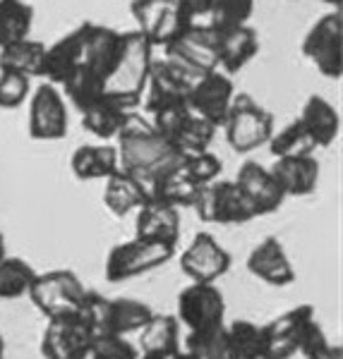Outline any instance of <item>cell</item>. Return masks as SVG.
Here are the masks:
<instances>
[{"mask_svg": "<svg viewBox=\"0 0 343 359\" xmlns=\"http://www.w3.org/2000/svg\"><path fill=\"white\" fill-rule=\"evenodd\" d=\"M113 142L118 149L120 170H125L139 184H144L147 192L156 180L183 165L185 158L164 135L156 132L151 120L142 118L135 111H127L123 127L118 130Z\"/></svg>", "mask_w": 343, "mask_h": 359, "instance_id": "6da1fadb", "label": "cell"}, {"mask_svg": "<svg viewBox=\"0 0 343 359\" xmlns=\"http://www.w3.org/2000/svg\"><path fill=\"white\" fill-rule=\"evenodd\" d=\"M120 39H123V32H118V29L86 22L82 62L60 84V89H65L70 103L77 111H82L84 106L103 96V82L115 65Z\"/></svg>", "mask_w": 343, "mask_h": 359, "instance_id": "7a4b0ae2", "label": "cell"}, {"mask_svg": "<svg viewBox=\"0 0 343 359\" xmlns=\"http://www.w3.org/2000/svg\"><path fill=\"white\" fill-rule=\"evenodd\" d=\"M151 60H154V46L137 29L135 32H123L115 65L106 77V82H103V96L118 101L127 111L137 108L142 103Z\"/></svg>", "mask_w": 343, "mask_h": 359, "instance_id": "3957f363", "label": "cell"}, {"mask_svg": "<svg viewBox=\"0 0 343 359\" xmlns=\"http://www.w3.org/2000/svg\"><path fill=\"white\" fill-rule=\"evenodd\" d=\"M79 314L94 333H137L149 321L154 309L142 299L132 297H103L98 292L86 290Z\"/></svg>", "mask_w": 343, "mask_h": 359, "instance_id": "277c9868", "label": "cell"}, {"mask_svg": "<svg viewBox=\"0 0 343 359\" xmlns=\"http://www.w3.org/2000/svg\"><path fill=\"white\" fill-rule=\"evenodd\" d=\"M164 60L193 86L202 74L219 69L216 32L212 27H188L171 43L164 46Z\"/></svg>", "mask_w": 343, "mask_h": 359, "instance_id": "5b68a950", "label": "cell"}, {"mask_svg": "<svg viewBox=\"0 0 343 359\" xmlns=\"http://www.w3.org/2000/svg\"><path fill=\"white\" fill-rule=\"evenodd\" d=\"M221 127L226 130V142L235 154H250L259 147H266L276 130L274 115L264 106H259L250 94L233 96L228 115Z\"/></svg>", "mask_w": 343, "mask_h": 359, "instance_id": "8992f818", "label": "cell"}, {"mask_svg": "<svg viewBox=\"0 0 343 359\" xmlns=\"http://www.w3.org/2000/svg\"><path fill=\"white\" fill-rule=\"evenodd\" d=\"M173 257H176V245L135 237V240L110 249L106 259V280L123 283L135 276H144L154 269H161Z\"/></svg>", "mask_w": 343, "mask_h": 359, "instance_id": "52a82bcc", "label": "cell"}, {"mask_svg": "<svg viewBox=\"0 0 343 359\" xmlns=\"http://www.w3.org/2000/svg\"><path fill=\"white\" fill-rule=\"evenodd\" d=\"M302 55L312 62L319 74L329 79H341L343 74V15L341 10H331L319 17L310 32L305 34L300 46Z\"/></svg>", "mask_w": 343, "mask_h": 359, "instance_id": "ba28073f", "label": "cell"}, {"mask_svg": "<svg viewBox=\"0 0 343 359\" xmlns=\"http://www.w3.org/2000/svg\"><path fill=\"white\" fill-rule=\"evenodd\" d=\"M193 208L197 216L205 223H219V225H242L252 221L254 211L235 184V180H212L202 184Z\"/></svg>", "mask_w": 343, "mask_h": 359, "instance_id": "9c48e42d", "label": "cell"}, {"mask_svg": "<svg viewBox=\"0 0 343 359\" xmlns=\"http://www.w3.org/2000/svg\"><path fill=\"white\" fill-rule=\"evenodd\" d=\"M27 294L37 304V309L46 318H51V316L79 311L86 290L82 280L72 271L58 269V271H48V273H37Z\"/></svg>", "mask_w": 343, "mask_h": 359, "instance_id": "30bf717a", "label": "cell"}, {"mask_svg": "<svg viewBox=\"0 0 343 359\" xmlns=\"http://www.w3.org/2000/svg\"><path fill=\"white\" fill-rule=\"evenodd\" d=\"M70 115L60 89L51 82L39 84L29 94V137L37 142H58L67 137Z\"/></svg>", "mask_w": 343, "mask_h": 359, "instance_id": "8fae6325", "label": "cell"}, {"mask_svg": "<svg viewBox=\"0 0 343 359\" xmlns=\"http://www.w3.org/2000/svg\"><path fill=\"white\" fill-rule=\"evenodd\" d=\"M132 17L154 48H164L188 29L180 0H132Z\"/></svg>", "mask_w": 343, "mask_h": 359, "instance_id": "7c38bea8", "label": "cell"}, {"mask_svg": "<svg viewBox=\"0 0 343 359\" xmlns=\"http://www.w3.org/2000/svg\"><path fill=\"white\" fill-rule=\"evenodd\" d=\"M94 331L79 311L63 316H51L41 338L44 359H86Z\"/></svg>", "mask_w": 343, "mask_h": 359, "instance_id": "4fadbf2b", "label": "cell"}, {"mask_svg": "<svg viewBox=\"0 0 343 359\" xmlns=\"http://www.w3.org/2000/svg\"><path fill=\"white\" fill-rule=\"evenodd\" d=\"M224 316V294L214 283H193L178 294V318L188 331H207L221 326Z\"/></svg>", "mask_w": 343, "mask_h": 359, "instance_id": "5bb4252c", "label": "cell"}, {"mask_svg": "<svg viewBox=\"0 0 343 359\" xmlns=\"http://www.w3.org/2000/svg\"><path fill=\"white\" fill-rule=\"evenodd\" d=\"M235 96V86L231 74L212 69V72L202 74L188 91V106L190 111L205 118L214 127H221L228 115L231 101Z\"/></svg>", "mask_w": 343, "mask_h": 359, "instance_id": "9a60e30c", "label": "cell"}, {"mask_svg": "<svg viewBox=\"0 0 343 359\" xmlns=\"http://www.w3.org/2000/svg\"><path fill=\"white\" fill-rule=\"evenodd\" d=\"M180 269L195 283H214L228 273L231 254L209 233H197L193 242L180 254Z\"/></svg>", "mask_w": 343, "mask_h": 359, "instance_id": "2e32d148", "label": "cell"}, {"mask_svg": "<svg viewBox=\"0 0 343 359\" xmlns=\"http://www.w3.org/2000/svg\"><path fill=\"white\" fill-rule=\"evenodd\" d=\"M235 184L245 194L254 216H266V213L278 211L283 199H286V194L281 192V187H278V182L271 175V170L266 165L257 163V161H245L240 165Z\"/></svg>", "mask_w": 343, "mask_h": 359, "instance_id": "e0dca14e", "label": "cell"}, {"mask_svg": "<svg viewBox=\"0 0 343 359\" xmlns=\"http://www.w3.org/2000/svg\"><path fill=\"white\" fill-rule=\"evenodd\" d=\"M190 84L173 69L164 57H154L149 67L147 86H144V111L149 115L161 108L188 103Z\"/></svg>", "mask_w": 343, "mask_h": 359, "instance_id": "ac0fdd59", "label": "cell"}, {"mask_svg": "<svg viewBox=\"0 0 343 359\" xmlns=\"http://www.w3.org/2000/svg\"><path fill=\"white\" fill-rule=\"evenodd\" d=\"M247 271L254 278L264 280L266 285H290L295 280V269L290 264L286 249H283L281 242L276 237H266L261 240L257 247L250 252L247 257Z\"/></svg>", "mask_w": 343, "mask_h": 359, "instance_id": "d6986e66", "label": "cell"}, {"mask_svg": "<svg viewBox=\"0 0 343 359\" xmlns=\"http://www.w3.org/2000/svg\"><path fill=\"white\" fill-rule=\"evenodd\" d=\"M259 53V34L254 27H231L216 32V60L219 69L226 74H235Z\"/></svg>", "mask_w": 343, "mask_h": 359, "instance_id": "ffe728a7", "label": "cell"}, {"mask_svg": "<svg viewBox=\"0 0 343 359\" xmlns=\"http://www.w3.org/2000/svg\"><path fill=\"white\" fill-rule=\"evenodd\" d=\"M269 170L286 196H307L317 189L319 161L315 154L274 158V165H269Z\"/></svg>", "mask_w": 343, "mask_h": 359, "instance_id": "44dd1931", "label": "cell"}, {"mask_svg": "<svg viewBox=\"0 0 343 359\" xmlns=\"http://www.w3.org/2000/svg\"><path fill=\"white\" fill-rule=\"evenodd\" d=\"M135 237L154 242H166V245H178L180 237V208L159 204V201H147L137 208L135 221Z\"/></svg>", "mask_w": 343, "mask_h": 359, "instance_id": "7402d4cb", "label": "cell"}, {"mask_svg": "<svg viewBox=\"0 0 343 359\" xmlns=\"http://www.w3.org/2000/svg\"><path fill=\"white\" fill-rule=\"evenodd\" d=\"M70 168H72V175L82 180V182H86V180H106L115 170H120L118 149L110 147L108 142L82 144V147L75 149L72 158H70Z\"/></svg>", "mask_w": 343, "mask_h": 359, "instance_id": "603a6c76", "label": "cell"}, {"mask_svg": "<svg viewBox=\"0 0 343 359\" xmlns=\"http://www.w3.org/2000/svg\"><path fill=\"white\" fill-rule=\"evenodd\" d=\"M298 120H300V125L307 130V135L312 137V142L317 144V149L331 147V144L339 139L341 118L327 98H322V96L307 98L300 115H298Z\"/></svg>", "mask_w": 343, "mask_h": 359, "instance_id": "cb8c5ba5", "label": "cell"}, {"mask_svg": "<svg viewBox=\"0 0 343 359\" xmlns=\"http://www.w3.org/2000/svg\"><path fill=\"white\" fill-rule=\"evenodd\" d=\"M103 182H106V187H103V206L118 218L137 211L139 206H144L149 201L147 187L139 184L132 175H127L125 170H115Z\"/></svg>", "mask_w": 343, "mask_h": 359, "instance_id": "d4e9b609", "label": "cell"}, {"mask_svg": "<svg viewBox=\"0 0 343 359\" xmlns=\"http://www.w3.org/2000/svg\"><path fill=\"white\" fill-rule=\"evenodd\" d=\"M139 350L151 357H176L180 352L178 318L171 314H151L149 321L139 328Z\"/></svg>", "mask_w": 343, "mask_h": 359, "instance_id": "484cf974", "label": "cell"}, {"mask_svg": "<svg viewBox=\"0 0 343 359\" xmlns=\"http://www.w3.org/2000/svg\"><path fill=\"white\" fill-rule=\"evenodd\" d=\"M79 115H82V127L86 132H91L101 142H113L118 130L123 127L127 108L120 106L113 98L101 96L96 101H91L89 106H84Z\"/></svg>", "mask_w": 343, "mask_h": 359, "instance_id": "4316f807", "label": "cell"}, {"mask_svg": "<svg viewBox=\"0 0 343 359\" xmlns=\"http://www.w3.org/2000/svg\"><path fill=\"white\" fill-rule=\"evenodd\" d=\"M200 187L202 184H197L195 180L183 170V165H180L151 184L149 199L159 201V204H166V206H173V208L193 206L197 194H200Z\"/></svg>", "mask_w": 343, "mask_h": 359, "instance_id": "83f0119b", "label": "cell"}, {"mask_svg": "<svg viewBox=\"0 0 343 359\" xmlns=\"http://www.w3.org/2000/svg\"><path fill=\"white\" fill-rule=\"evenodd\" d=\"M44 57L46 46L34 39H22L17 43L3 46L0 48V69H13L27 77H41L44 74Z\"/></svg>", "mask_w": 343, "mask_h": 359, "instance_id": "f1b7e54d", "label": "cell"}, {"mask_svg": "<svg viewBox=\"0 0 343 359\" xmlns=\"http://www.w3.org/2000/svg\"><path fill=\"white\" fill-rule=\"evenodd\" d=\"M34 27V8L27 0H0V48L29 39Z\"/></svg>", "mask_w": 343, "mask_h": 359, "instance_id": "f546056e", "label": "cell"}, {"mask_svg": "<svg viewBox=\"0 0 343 359\" xmlns=\"http://www.w3.org/2000/svg\"><path fill=\"white\" fill-rule=\"evenodd\" d=\"M185 347V352H190L195 359H238L224 323L207 331H190Z\"/></svg>", "mask_w": 343, "mask_h": 359, "instance_id": "4dcf8cb0", "label": "cell"}, {"mask_svg": "<svg viewBox=\"0 0 343 359\" xmlns=\"http://www.w3.org/2000/svg\"><path fill=\"white\" fill-rule=\"evenodd\" d=\"M269 154L274 158H288V156H312L317 151V144L312 142V137L307 135V130L300 125V120L295 118L293 123H288L281 130H274V135L266 142Z\"/></svg>", "mask_w": 343, "mask_h": 359, "instance_id": "1f68e13d", "label": "cell"}, {"mask_svg": "<svg viewBox=\"0 0 343 359\" xmlns=\"http://www.w3.org/2000/svg\"><path fill=\"white\" fill-rule=\"evenodd\" d=\"M214 135H216V127L207 123L205 118H200L197 113H190L185 118V123L178 127L176 135L171 137V144L183 156H190V154L207 151L209 144L214 142Z\"/></svg>", "mask_w": 343, "mask_h": 359, "instance_id": "d6a6232c", "label": "cell"}, {"mask_svg": "<svg viewBox=\"0 0 343 359\" xmlns=\"http://www.w3.org/2000/svg\"><path fill=\"white\" fill-rule=\"evenodd\" d=\"M37 271L20 257H5L0 262V299H17L29 292Z\"/></svg>", "mask_w": 343, "mask_h": 359, "instance_id": "836d02e7", "label": "cell"}, {"mask_svg": "<svg viewBox=\"0 0 343 359\" xmlns=\"http://www.w3.org/2000/svg\"><path fill=\"white\" fill-rule=\"evenodd\" d=\"M233 345L238 359H261L264 355V326H257L245 318H235L228 328H226Z\"/></svg>", "mask_w": 343, "mask_h": 359, "instance_id": "e575fe53", "label": "cell"}, {"mask_svg": "<svg viewBox=\"0 0 343 359\" xmlns=\"http://www.w3.org/2000/svg\"><path fill=\"white\" fill-rule=\"evenodd\" d=\"M254 13V0H216L209 15V27L214 32H224L231 27L250 25V17Z\"/></svg>", "mask_w": 343, "mask_h": 359, "instance_id": "d590c367", "label": "cell"}, {"mask_svg": "<svg viewBox=\"0 0 343 359\" xmlns=\"http://www.w3.org/2000/svg\"><path fill=\"white\" fill-rule=\"evenodd\" d=\"M86 359H139L137 347L118 333H94Z\"/></svg>", "mask_w": 343, "mask_h": 359, "instance_id": "8d00e7d4", "label": "cell"}, {"mask_svg": "<svg viewBox=\"0 0 343 359\" xmlns=\"http://www.w3.org/2000/svg\"><path fill=\"white\" fill-rule=\"evenodd\" d=\"M32 94V77L13 69H0V111H15Z\"/></svg>", "mask_w": 343, "mask_h": 359, "instance_id": "74e56055", "label": "cell"}, {"mask_svg": "<svg viewBox=\"0 0 343 359\" xmlns=\"http://www.w3.org/2000/svg\"><path fill=\"white\" fill-rule=\"evenodd\" d=\"M183 170L188 172L190 177L195 180L197 184H207L212 180H216L224 170V163L216 154L207 151H200V154H190L183 158Z\"/></svg>", "mask_w": 343, "mask_h": 359, "instance_id": "f35d334b", "label": "cell"}, {"mask_svg": "<svg viewBox=\"0 0 343 359\" xmlns=\"http://www.w3.org/2000/svg\"><path fill=\"white\" fill-rule=\"evenodd\" d=\"M329 340L327 335H324L322 326L317 323V318H310V321L305 323V328H302L300 333V343H298V352L302 357H310L315 355V352H319L322 347H327Z\"/></svg>", "mask_w": 343, "mask_h": 359, "instance_id": "ab89813d", "label": "cell"}, {"mask_svg": "<svg viewBox=\"0 0 343 359\" xmlns=\"http://www.w3.org/2000/svg\"><path fill=\"white\" fill-rule=\"evenodd\" d=\"M216 0H180L188 27H209V15Z\"/></svg>", "mask_w": 343, "mask_h": 359, "instance_id": "60d3db41", "label": "cell"}, {"mask_svg": "<svg viewBox=\"0 0 343 359\" xmlns=\"http://www.w3.org/2000/svg\"><path fill=\"white\" fill-rule=\"evenodd\" d=\"M305 359H343V350H341V345H327L319 352H315V355H310Z\"/></svg>", "mask_w": 343, "mask_h": 359, "instance_id": "b9f144b4", "label": "cell"}, {"mask_svg": "<svg viewBox=\"0 0 343 359\" xmlns=\"http://www.w3.org/2000/svg\"><path fill=\"white\" fill-rule=\"evenodd\" d=\"M8 257V242H5V235L0 233V262Z\"/></svg>", "mask_w": 343, "mask_h": 359, "instance_id": "7bdbcfd3", "label": "cell"}, {"mask_svg": "<svg viewBox=\"0 0 343 359\" xmlns=\"http://www.w3.org/2000/svg\"><path fill=\"white\" fill-rule=\"evenodd\" d=\"M324 5H329L331 10H343V0H322Z\"/></svg>", "mask_w": 343, "mask_h": 359, "instance_id": "ee69618b", "label": "cell"}, {"mask_svg": "<svg viewBox=\"0 0 343 359\" xmlns=\"http://www.w3.org/2000/svg\"><path fill=\"white\" fill-rule=\"evenodd\" d=\"M171 359H195L193 355H190V352H178L176 357H171Z\"/></svg>", "mask_w": 343, "mask_h": 359, "instance_id": "f6af8a7d", "label": "cell"}, {"mask_svg": "<svg viewBox=\"0 0 343 359\" xmlns=\"http://www.w3.org/2000/svg\"><path fill=\"white\" fill-rule=\"evenodd\" d=\"M3 352H5V345H3V338H0V359H3Z\"/></svg>", "mask_w": 343, "mask_h": 359, "instance_id": "bcb514c9", "label": "cell"}, {"mask_svg": "<svg viewBox=\"0 0 343 359\" xmlns=\"http://www.w3.org/2000/svg\"><path fill=\"white\" fill-rule=\"evenodd\" d=\"M142 359H164V357H151V355H142Z\"/></svg>", "mask_w": 343, "mask_h": 359, "instance_id": "7dc6e473", "label": "cell"}]
</instances>
